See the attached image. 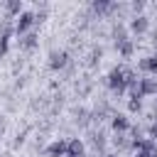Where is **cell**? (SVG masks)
Segmentation results:
<instances>
[{
  "label": "cell",
  "instance_id": "obj_1",
  "mask_svg": "<svg viewBox=\"0 0 157 157\" xmlns=\"http://www.w3.org/2000/svg\"><path fill=\"white\" fill-rule=\"evenodd\" d=\"M69 66V52L66 49H54L49 52V69L52 71H61Z\"/></svg>",
  "mask_w": 157,
  "mask_h": 157
},
{
  "label": "cell",
  "instance_id": "obj_2",
  "mask_svg": "<svg viewBox=\"0 0 157 157\" xmlns=\"http://www.w3.org/2000/svg\"><path fill=\"white\" fill-rule=\"evenodd\" d=\"M34 22H37V20H34V12H22V15L17 17V22H15V34L25 37V34L29 32V27H32Z\"/></svg>",
  "mask_w": 157,
  "mask_h": 157
},
{
  "label": "cell",
  "instance_id": "obj_3",
  "mask_svg": "<svg viewBox=\"0 0 157 157\" xmlns=\"http://www.w3.org/2000/svg\"><path fill=\"white\" fill-rule=\"evenodd\" d=\"M137 88H140V96H157V78L155 76H145L137 81Z\"/></svg>",
  "mask_w": 157,
  "mask_h": 157
},
{
  "label": "cell",
  "instance_id": "obj_4",
  "mask_svg": "<svg viewBox=\"0 0 157 157\" xmlns=\"http://www.w3.org/2000/svg\"><path fill=\"white\" fill-rule=\"evenodd\" d=\"M110 128H113L115 135H125V132H130V120H128L125 115L115 113V115L110 118Z\"/></svg>",
  "mask_w": 157,
  "mask_h": 157
},
{
  "label": "cell",
  "instance_id": "obj_5",
  "mask_svg": "<svg viewBox=\"0 0 157 157\" xmlns=\"http://www.w3.org/2000/svg\"><path fill=\"white\" fill-rule=\"evenodd\" d=\"M66 145H69V140H54L44 150V155L47 157H66Z\"/></svg>",
  "mask_w": 157,
  "mask_h": 157
},
{
  "label": "cell",
  "instance_id": "obj_6",
  "mask_svg": "<svg viewBox=\"0 0 157 157\" xmlns=\"http://www.w3.org/2000/svg\"><path fill=\"white\" fill-rule=\"evenodd\" d=\"M137 69L142 74H147V76H157V56H142Z\"/></svg>",
  "mask_w": 157,
  "mask_h": 157
},
{
  "label": "cell",
  "instance_id": "obj_7",
  "mask_svg": "<svg viewBox=\"0 0 157 157\" xmlns=\"http://www.w3.org/2000/svg\"><path fill=\"white\" fill-rule=\"evenodd\" d=\"M147 27H150V20H147L145 15H137V17L130 20V32H132V34H145Z\"/></svg>",
  "mask_w": 157,
  "mask_h": 157
},
{
  "label": "cell",
  "instance_id": "obj_8",
  "mask_svg": "<svg viewBox=\"0 0 157 157\" xmlns=\"http://www.w3.org/2000/svg\"><path fill=\"white\" fill-rule=\"evenodd\" d=\"M83 152H86V147H83V142H81L78 137L69 140V145H66V157H86Z\"/></svg>",
  "mask_w": 157,
  "mask_h": 157
},
{
  "label": "cell",
  "instance_id": "obj_9",
  "mask_svg": "<svg viewBox=\"0 0 157 157\" xmlns=\"http://www.w3.org/2000/svg\"><path fill=\"white\" fill-rule=\"evenodd\" d=\"M12 32H15V27H10V25L2 27V34H0V59L7 54V47H10V37H12Z\"/></svg>",
  "mask_w": 157,
  "mask_h": 157
},
{
  "label": "cell",
  "instance_id": "obj_10",
  "mask_svg": "<svg viewBox=\"0 0 157 157\" xmlns=\"http://www.w3.org/2000/svg\"><path fill=\"white\" fill-rule=\"evenodd\" d=\"M88 142H91L96 150L103 152V150H105V132H103V130H93V132L88 135Z\"/></svg>",
  "mask_w": 157,
  "mask_h": 157
},
{
  "label": "cell",
  "instance_id": "obj_11",
  "mask_svg": "<svg viewBox=\"0 0 157 157\" xmlns=\"http://www.w3.org/2000/svg\"><path fill=\"white\" fill-rule=\"evenodd\" d=\"M110 37H113V42H115V47H118L120 42H125V39H128V29H125L123 25H113V29H110Z\"/></svg>",
  "mask_w": 157,
  "mask_h": 157
},
{
  "label": "cell",
  "instance_id": "obj_12",
  "mask_svg": "<svg viewBox=\"0 0 157 157\" xmlns=\"http://www.w3.org/2000/svg\"><path fill=\"white\" fill-rule=\"evenodd\" d=\"M91 10H93L96 15H103V12H113V2H108V0H96V2H91Z\"/></svg>",
  "mask_w": 157,
  "mask_h": 157
},
{
  "label": "cell",
  "instance_id": "obj_13",
  "mask_svg": "<svg viewBox=\"0 0 157 157\" xmlns=\"http://www.w3.org/2000/svg\"><path fill=\"white\" fill-rule=\"evenodd\" d=\"M20 47L27 49V52L34 49V47H37V34H34V32H27L25 37H20Z\"/></svg>",
  "mask_w": 157,
  "mask_h": 157
},
{
  "label": "cell",
  "instance_id": "obj_14",
  "mask_svg": "<svg viewBox=\"0 0 157 157\" xmlns=\"http://www.w3.org/2000/svg\"><path fill=\"white\" fill-rule=\"evenodd\" d=\"M115 49L120 52V56H123V59H130V56H132V52H135V44H132L130 39H125V42H120Z\"/></svg>",
  "mask_w": 157,
  "mask_h": 157
},
{
  "label": "cell",
  "instance_id": "obj_15",
  "mask_svg": "<svg viewBox=\"0 0 157 157\" xmlns=\"http://www.w3.org/2000/svg\"><path fill=\"white\" fill-rule=\"evenodd\" d=\"M5 10H7L10 15H17V17H20V15H22V2H20V0H7V2H5Z\"/></svg>",
  "mask_w": 157,
  "mask_h": 157
},
{
  "label": "cell",
  "instance_id": "obj_16",
  "mask_svg": "<svg viewBox=\"0 0 157 157\" xmlns=\"http://www.w3.org/2000/svg\"><path fill=\"white\" fill-rule=\"evenodd\" d=\"M113 147H115V150H130V140H128L125 135H115V137H113Z\"/></svg>",
  "mask_w": 157,
  "mask_h": 157
},
{
  "label": "cell",
  "instance_id": "obj_17",
  "mask_svg": "<svg viewBox=\"0 0 157 157\" xmlns=\"http://www.w3.org/2000/svg\"><path fill=\"white\" fill-rule=\"evenodd\" d=\"M128 110H130V113H140V110H142V101H140V98H130V101H128Z\"/></svg>",
  "mask_w": 157,
  "mask_h": 157
},
{
  "label": "cell",
  "instance_id": "obj_18",
  "mask_svg": "<svg viewBox=\"0 0 157 157\" xmlns=\"http://www.w3.org/2000/svg\"><path fill=\"white\" fill-rule=\"evenodd\" d=\"M76 120H78L81 125H86V123L91 120V113H88V110H83V108H78V110H76Z\"/></svg>",
  "mask_w": 157,
  "mask_h": 157
},
{
  "label": "cell",
  "instance_id": "obj_19",
  "mask_svg": "<svg viewBox=\"0 0 157 157\" xmlns=\"http://www.w3.org/2000/svg\"><path fill=\"white\" fill-rule=\"evenodd\" d=\"M101 56H103V49H101V47H93V52H91V59H88V64L93 66L96 61H101Z\"/></svg>",
  "mask_w": 157,
  "mask_h": 157
},
{
  "label": "cell",
  "instance_id": "obj_20",
  "mask_svg": "<svg viewBox=\"0 0 157 157\" xmlns=\"http://www.w3.org/2000/svg\"><path fill=\"white\" fill-rule=\"evenodd\" d=\"M130 7H132V12H135V17H137V15H142V10H145V2H142V0H135Z\"/></svg>",
  "mask_w": 157,
  "mask_h": 157
},
{
  "label": "cell",
  "instance_id": "obj_21",
  "mask_svg": "<svg viewBox=\"0 0 157 157\" xmlns=\"http://www.w3.org/2000/svg\"><path fill=\"white\" fill-rule=\"evenodd\" d=\"M147 132H150V137H152V140L157 142V120H155V123L150 125V130H147Z\"/></svg>",
  "mask_w": 157,
  "mask_h": 157
},
{
  "label": "cell",
  "instance_id": "obj_22",
  "mask_svg": "<svg viewBox=\"0 0 157 157\" xmlns=\"http://www.w3.org/2000/svg\"><path fill=\"white\" fill-rule=\"evenodd\" d=\"M34 20H37V22H44V20H47V10H39V12H34Z\"/></svg>",
  "mask_w": 157,
  "mask_h": 157
},
{
  "label": "cell",
  "instance_id": "obj_23",
  "mask_svg": "<svg viewBox=\"0 0 157 157\" xmlns=\"http://www.w3.org/2000/svg\"><path fill=\"white\" fill-rule=\"evenodd\" d=\"M152 47H155V49H157V29H155V32H152Z\"/></svg>",
  "mask_w": 157,
  "mask_h": 157
},
{
  "label": "cell",
  "instance_id": "obj_24",
  "mask_svg": "<svg viewBox=\"0 0 157 157\" xmlns=\"http://www.w3.org/2000/svg\"><path fill=\"white\" fill-rule=\"evenodd\" d=\"M135 157H155V155H152V152H137Z\"/></svg>",
  "mask_w": 157,
  "mask_h": 157
},
{
  "label": "cell",
  "instance_id": "obj_25",
  "mask_svg": "<svg viewBox=\"0 0 157 157\" xmlns=\"http://www.w3.org/2000/svg\"><path fill=\"white\" fill-rule=\"evenodd\" d=\"M103 157H118V152H105Z\"/></svg>",
  "mask_w": 157,
  "mask_h": 157
},
{
  "label": "cell",
  "instance_id": "obj_26",
  "mask_svg": "<svg viewBox=\"0 0 157 157\" xmlns=\"http://www.w3.org/2000/svg\"><path fill=\"white\" fill-rule=\"evenodd\" d=\"M155 157H157V155H155Z\"/></svg>",
  "mask_w": 157,
  "mask_h": 157
}]
</instances>
